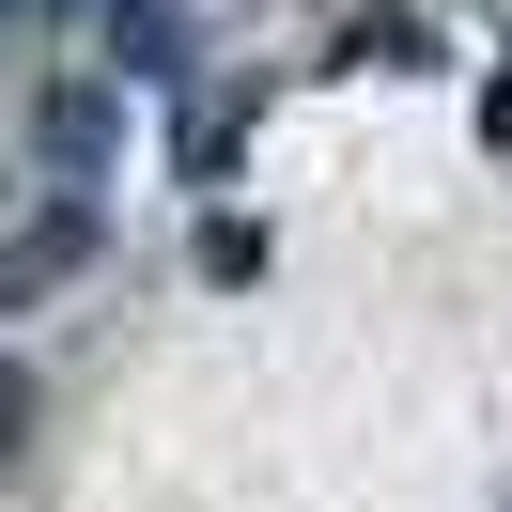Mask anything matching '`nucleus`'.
<instances>
[{"label":"nucleus","mask_w":512,"mask_h":512,"mask_svg":"<svg viewBox=\"0 0 512 512\" xmlns=\"http://www.w3.org/2000/svg\"><path fill=\"white\" fill-rule=\"evenodd\" d=\"M78 249H94V218H78V202H63V218H47V233H16V249H0V295H32V280H63Z\"/></svg>","instance_id":"1"},{"label":"nucleus","mask_w":512,"mask_h":512,"mask_svg":"<svg viewBox=\"0 0 512 512\" xmlns=\"http://www.w3.org/2000/svg\"><path fill=\"white\" fill-rule=\"evenodd\" d=\"M16 419H32V388H16V373H0V450H16Z\"/></svg>","instance_id":"2"}]
</instances>
